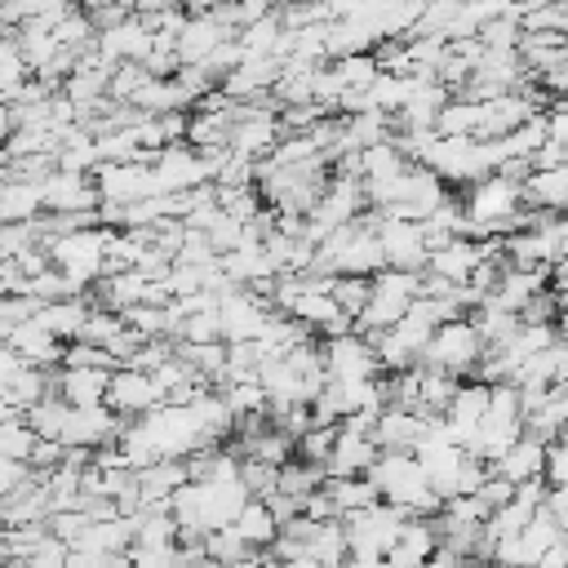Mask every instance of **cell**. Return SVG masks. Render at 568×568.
Masks as SVG:
<instances>
[{
	"mask_svg": "<svg viewBox=\"0 0 568 568\" xmlns=\"http://www.w3.org/2000/svg\"><path fill=\"white\" fill-rule=\"evenodd\" d=\"M368 479H373V488H377L382 501L399 506V510L413 515V519H430V515H439V506H444L439 493L430 488L422 462H417L413 453H382V457L373 462Z\"/></svg>",
	"mask_w": 568,
	"mask_h": 568,
	"instance_id": "6da1fadb",
	"label": "cell"
},
{
	"mask_svg": "<svg viewBox=\"0 0 568 568\" xmlns=\"http://www.w3.org/2000/svg\"><path fill=\"white\" fill-rule=\"evenodd\" d=\"M377 271H386V253H382V240H377L368 217H359L351 226H337L315 248V275H364V280H373Z\"/></svg>",
	"mask_w": 568,
	"mask_h": 568,
	"instance_id": "7a4b0ae2",
	"label": "cell"
},
{
	"mask_svg": "<svg viewBox=\"0 0 568 568\" xmlns=\"http://www.w3.org/2000/svg\"><path fill=\"white\" fill-rule=\"evenodd\" d=\"M106 240L111 231L102 226H80V231H67V235H53L44 244L49 262L71 280L75 293H84L89 284H98L106 275Z\"/></svg>",
	"mask_w": 568,
	"mask_h": 568,
	"instance_id": "3957f363",
	"label": "cell"
},
{
	"mask_svg": "<svg viewBox=\"0 0 568 568\" xmlns=\"http://www.w3.org/2000/svg\"><path fill=\"white\" fill-rule=\"evenodd\" d=\"M422 297V275L417 271H377L373 275V293H368V306L359 311V320H355V333H364V337H377V333H386V328H395L404 315H408V306Z\"/></svg>",
	"mask_w": 568,
	"mask_h": 568,
	"instance_id": "277c9868",
	"label": "cell"
},
{
	"mask_svg": "<svg viewBox=\"0 0 568 568\" xmlns=\"http://www.w3.org/2000/svg\"><path fill=\"white\" fill-rule=\"evenodd\" d=\"M484 351H488V346H484L475 320H470V315H457V320H444V324L435 328V337H430L422 364H426V368H439V373H448V377H466V373H475V364L484 359Z\"/></svg>",
	"mask_w": 568,
	"mask_h": 568,
	"instance_id": "5b68a950",
	"label": "cell"
},
{
	"mask_svg": "<svg viewBox=\"0 0 568 568\" xmlns=\"http://www.w3.org/2000/svg\"><path fill=\"white\" fill-rule=\"evenodd\" d=\"M408 519H413V515H404V510L390 506V501H373V506L346 515L342 528H346V546H351V555L386 559V555L395 550V541H399V532H404Z\"/></svg>",
	"mask_w": 568,
	"mask_h": 568,
	"instance_id": "8992f818",
	"label": "cell"
},
{
	"mask_svg": "<svg viewBox=\"0 0 568 568\" xmlns=\"http://www.w3.org/2000/svg\"><path fill=\"white\" fill-rule=\"evenodd\" d=\"M271 315H275V302L266 293H257V288H226V293H217L222 342H257Z\"/></svg>",
	"mask_w": 568,
	"mask_h": 568,
	"instance_id": "52a82bcc",
	"label": "cell"
},
{
	"mask_svg": "<svg viewBox=\"0 0 568 568\" xmlns=\"http://www.w3.org/2000/svg\"><path fill=\"white\" fill-rule=\"evenodd\" d=\"M368 222L382 240V253H386V266L390 271H426V240H422V222H408V217H395V213H377L368 209Z\"/></svg>",
	"mask_w": 568,
	"mask_h": 568,
	"instance_id": "ba28073f",
	"label": "cell"
},
{
	"mask_svg": "<svg viewBox=\"0 0 568 568\" xmlns=\"http://www.w3.org/2000/svg\"><path fill=\"white\" fill-rule=\"evenodd\" d=\"M497 244H501V240H497ZM497 244H493V240L457 235L453 244H444V248H435V253L426 257V271H422V275H430V280H439V284H448V288H462V284H470V275L484 266V257L497 253Z\"/></svg>",
	"mask_w": 568,
	"mask_h": 568,
	"instance_id": "9c48e42d",
	"label": "cell"
},
{
	"mask_svg": "<svg viewBox=\"0 0 568 568\" xmlns=\"http://www.w3.org/2000/svg\"><path fill=\"white\" fill-rule=\"evenodd\" d=\"M377 373H382V364L364 333L351 328V333L324 342V377L328 382H377Z\"/></svg>",
	"mask_w": 568,
	"mask_h": 568,
	"instance_id": "30bf717a",
	"label": "cell"
},
{
	"mask_svg": "<svg viewBox=\"0 0 568 568\" xmlns=\"http://www.w3.org/2000/svg\"><path fill=\"white\" fill-rule=\"evenodd\" d=\"M102 204H138L146 195H155V178H151V160H124V164H98L93 173Z\"/></svg>",
	"mask_w": 568,
	"mask_h": 568,
	"instance_id": "8fae6325",
	"label": "cell"
},
{
	"mask_svg": "<svg viewBox=\"0 0 568 568\" xmlns=\"http://www.w3.org/2000/svg\"><path fill=\"white\" fill-rule=\"evenodd\" d=\"M160 404H164V395H160V386H155L151 373H142V368H115V373H111L106 408L120 413L124 422H138V417H146V413L160 408Z\"/></svg>",
	"mask_w": 568,
	"mask_h": 568,
	"instance_id": "7c38bea8",
	"label": "cell"
},
{
	"mask_svg": "<svg viewBox=\"0 0 568 568\" xmlns=\"http://www.w3.org/2000/svg\"><path fill=\"white\" fill-rule=\"evenodd\" d=\"M240 31L213 9V13H186V22H182V31H178V62L182 67H200L217 44H226V40H235Z\"/></svg>",
	"mask_w": 568,
	"mask_h": 568,
	"instance_id": "4fadbf2b",
	"label": "cell"
},
{
	"mask_svg": "<svg viewBox=\"0 0 568 568\" xmlns=\"http://www.w3.org/2000/svg\"><path fill=\"white\" fill-rule=\"evenodd\" d=\"M40 200L49 213H98L102 209L93 173H67V169H58L40 182Z\"/></svg>",
	"mask_w": 568,
	"mask_h": 568,
	"instance_id": "5bb4252c",
	"label": "cell"
},
{
	"mask_svg": "<svg viewBox=\"0 0 568 568\" xmlns=\"http://www.w3.org/2000/svg\"><path fill=\"white\" fill-rule=\"evenodd\" d=\"M124 430V417L111 413L106 404H93V408H71L67 417V430H62V444L67 448H89V453H102L120 439Z\"/></svg>",
	"mask_w": 568,
	"mask_h": 568,
	"instance_id": "9a60e30c",
	"label": "cell"
},
{
	"mask_svg": "<svg viewBox=\"0 0 568 568\" xmlns=\"http://www.w3.org/2000/svg\"><path fill=\"white\" fill-rule=\"evenodd\" d=\"M488 399H493V386L488 382H462L457 390H453V399H448V408H444V426H448V435L466 448L470 444V435L479 430V422H484V413H488Z\"/></svg>",
	"mask_w": 568,
	"mask_h": 568,
	"instance_id": "2e32d148",
	"label": "cell"
},
{
	"mask_svg": "<svg viewBox=\"0 0 568 568\" xmlns=\"http://www.w3.org/2000/svg\"><path fill=\"white\" fill-rule=\"evenodd\" d=\"M377 457H382V448H377L373 435L351 430V426H337V444H333L324 470H328L333 479H342V475H368Z\"/></svg>",
	"mask_w": 568,
	"mask_h": 568,
	"instance_id": "e0dca14e",
	"label": "cell"
},
{
	"mask_svg": "<svg viewBox=\"0 0 568 568\" xmlns=\"http://www.w3.org/2000/svg\"><path fill=\"white\" fill-rule=\"evenodd\" d=\"M546 439L541 435H532V430H524L506 453H501V462H493V475H501V479H510V484H528V479H546Z\"/></svg>",
	"mask_w": 568,
	"mask_h": 568,
	"instance_id": "ac0fdd59",
	"label": "cell"
},
{
	"mask_svg": "<svg viewBox=\"0 0 568 568\" xmlns=\"http://www.w3.org/2000/svg\"><path fill=\"white\" fill-rule=\"evenodd\" d=\"M426 426H430V417H422L413 408H386L373 426V439H377L382 453H413L422 444Z\"/></svg>",
	"mask_w": 568,
	"mask_h": 568,
	"instance_id": "d6986e66",
	"label": "cell"
},
{
	"mask_svg": "<svg viewBox=\"0 0 568 568\" xmlns=\"http://www.w3.org/2000/svg\"><path fill=\"white\" fill-rule=\"evenodd\" d=\"M9 351H18L27 364H36V368H49V364H62V342L40 324V320H22V324H13L4 337H0Z\"/></svg>",
	"mask_w": 568,
	"mask_h": 568,
	"instance_id": "ffe728a7",
	"label": "cell"
},
{
	"mask_svg": "<svg viewBox=\"0 0 568 568\" xmlns=\"http://www.w3.org/2000/svg\"><path fill=\"white\" fill-rule=\"evenodd\" d=\"M89 315H93V302L84 297V293H75V297H62V302H44L40 311H36V320L67 346V342H80V333H84V324H89Z\"/></svg>",
	"mask_w": 568,
	"mask_h": 568,
	"instance_id": "44dd1931",
	"label": "cell"
},
{
	"mask_svg": "<svg viewBox=\"0 0 568 568\" xmlns=\"http://www.w3.org/2000/svg\"><path fill=\"white\" fill-rule=\"evenodd\" d=\"M111 373H115V368H62V373H58V395H62L71 408L106 404Z\"/></svg>",
	"mask_w": 568,
	"mask_h": 568,
	"instance_id": "7402d4cb",
	"label": "cell"
},
{
	"mask_svg": "<svg viewBox=\"0 0 568 568\" xmlns=\"http://www.w3.org/2000/svg\"><path fill=\"white\" fill-rule=\"evenodd\" d=\"M182 484H191L186 462H151L138 470V506H169V497Z\"/></svg>",
	"mask_w": 568,
	"mask_h": 568,
	"instance_id": "603a6c76",
	"label": "cell"
},
{
	"mask_svg": "<svg viewBox=\"0 0 568 568\" xmlns=\"http://www.w3.org/2000/svg\"><path fill=\"white\" fill-rule=\"evenodd\" d=\"M524 204L537 213H564L568 209V169H532L524 178Z\"/></svg>",
	"mask_w": 568,
	"mask_h": 568,
	"instance_id": "cb8c5ba5",
	"label": "cell"
},
{
	"mask_svg": "<svg viewBox=\"0 0 568 568\" xmlns=\"http://www.w3.org/2000/svg\"><path fill=\"white\" fill-rule=\"evenodd\" d=\"M253 550H271L275 546V537H280V519H275V510L262 501V497H248V506L235 515V524H231Z\"/></svg>",
	"mask_w": 568,
	"mask_h": 568,
	"instance_id": "d4e9b609",
	"label": "cell"
},
{
	"mask_svg": "<svg viewBox=\"0 0 568 568\" xmlns=\"http://www.w3.org/2000/svg\"><path fill=\"white\" fill-rule=\"evenodd\" d=\"M324 493L333 497L337 519H346V515H355V510H364V506L382 501L368 475H342V479H333V475H328V479H324Z\"/></svg>",
	"mask_w": 568,
	"mask_h": 568,
	"instance_id": "484cf974",
	"label": "cell"
},
{
	"mask_svg": "<svg viewBox=\"0 0 568 568\" xmlns=\"http://www.w3.org/2000/svg\"><path fill=\"white\" fill-rule=\"evenodd\" d=\"M44 209L40 200V182H22V178H9L0 186V222H36Z\"/></svg>",
	"mask_w": 568,
	"mask_h": 568,
	"instance_id": "4316f807",
	"label": "cell"
},
{
	"mask_svg": "<svg viewBox=\"0 0 568 568\" xmlns=\"http://www.w3.org/2000/svg\"><path fill=\"white\" fill-rule=\"evenodd\" d=\"M18 53H22V62L40 75L58 53H62V44L53 40V27H40V22H27V27H18Z\"/></svg>",
	"mask_w": 568,
	"mask_h": 568,
	"instance_id": "83f0119b",
	"label": "cell"
},
{
	"mask_svg": "<svg viewBox=\"0 0 568 568\" xmlns=\"http://www.w3.org/2000/svg\"><path fill=\"white\" fill-rule=\"evenodd\" d=\"M435 550H439V532H435V519H408L404 524V532H399V541H395V555H404L408 564H426V559H435Z\"/></svg>",
	"mask_w": 568,
	"mask_h": 568,
	"instance_id": "f1b7e54d",
	"label": "cell"
},
{
	"mask_svg": "<svg viewBox=\"0 0 568 568\" xmlns=\"http://www.w3.org/2000/svg\"><path fill=\"white\" fill-rule=\"evenodd\" d=\"M324 479H328V470H324L320 462L297 457V462H284V466H280V488H275V493L302 501V497H311L315 488H324Z\"/></svg>",
	"mask_w": 568,
	"mask_h": 568,
	"instance_id": "f546056e",
	"label": "cell"
},
{
	"mask_svg": "<svg viewBox=\"0 0 568 568\" xmlns=\"http://www.w3.org/2000/svg\"><path fill=\"white\" fill-rule=\"evenodd\" d=\"M67 417H71V404L62 395H44L31 413H27V426L40 435V439H58L62 444V430H67Z\"/></svg>",
	"mask_w": 568,
	"mask_h": 568,
	"instance_id": "4dcf8cb0",
	"label": "cell"
},
{
	"mask_svg": "<svg viewBox=\"0 0 568 568\" xmlns=\"http://www.w3.org/2000/svg\"><path fill=\"white\" fill-rule=\"evenodd\" d=\"M204 555H209L217 568H231V564H240V559H253L257 550H253L235 528H217V532L204 537Z\"/></svg>",
	"mask_w": 568,
	"mask_h": 568,
	"instance_id": "1f68e13d",
	"label": "cell"
},
{
	"mask_svg": "<svg viewBox=\"0 0 568 568\" xmlns=\"http://www.w3.org/2000/svg\"><path fill=\"white\" fill-rule=\"evenodd\" d=\"M328 293H333V302H337L351 320H359V311L368 306L373 280H364V275H328Z\"/></svg>",
	"mask_w": 568,
	"mask_h": 568,
	"instance_id": "d6a6232c",
	"label": "cell"
},
{
	"mask_svg": "<svg viewBox=\"0 0 568 568\" xmlns=\"http://www.w3.org/2000/svg\"><path fill=\"white\" fill-rule=\"evenodd\" d=\"M36 430L27 426V417H9L0 422V462H27L36 453Z\"/></svg>",
	"mask_w": 568,
	"mask_h": 568,
	"instance_id": "836d02e7",
	"label": "cell"
},
{
	"mask_svg": "<svg viewBox=\"0 0 568 568\" xmlns=\"http://www.w3.org/2000/svg\"><path fill=\"white\" fill-rule=\"evenodd\" d=\"M67 550H71V546H67L62 537L44 532L36 550H27L22 559H13V564H4V568H67Z\"/></svg>",
	"mask_w": 568,
	"mask_h": 568,
	"instance_id": "e575fe53",
	"label": "cell"
},
{
	"mask_svg": "<svg viewBox=\"0 0 568 568\" xmlns=\"http://www.w3.org/2000/svg\"><path fill=\"white\" fill-rule=\"evenodd\" d=\"M333 444H337V426H311L306 435H297V453L306 457V462H328V453H333Z\"/></svg>",
	"mask_w": 568,
	"mask_h": 568,
	"instance_id": "d590c367",
	"label": "cell"
},
{
	"mask_svg": "<svg viewBox=\"0 0 568 568\" xmlns=\"http://www.w3.org/2000/svg\"><path fill=\"white\" fill-rule=\"evenodd\" d=\"M546 484L568 488V435L550 439V448H546Z\"/></svg>",
	"mask_w": 568,
	"mask_h": 568,
	"instance_id": "8d00e7d4",
	"label": "cell"
},
{
	"mask_svg": "<svg viewBox=\"0 0 568 568\" xmlns=\"http://www.w3.org/2000/svg\"><path fill=\"white\" fill-rule=\"evenodd\" d=\"M475 497H479V506L493 515V510H501V506L515 497V484H510V479H501V475H488V479L479 484V493H475Z\"/></svg>",
	"mask_w": 568,
	"mask_h": 568,
	"instance_id": "74e56055",
	"label": "cell"
},
{
	"mask_svg": "<svg viewBox=\"0 0 568 568\" xmlns=\"http://www.w3.org/2000/svg\"><path fill=\"white\" fill-rule=\"evenodd\" d=\"M541 506H546V510H550V515H555V519H559V528H564V524H568V488H550V493H546V501H541Z\"/></svg>",
	"mask_w": 568,
	"mask_h": 568,
	"instance_id": "f35d334b",
	"label": "cell"
},
{
	"mask_svg": "<svg viewBox=\"0 0 568 568\" xmlns=\"http://www.w3.org/2000/svg\"><path fill=\"white\" fill-rule=\"evenodd\" d=\"M537 568H568V546L564 541H555L546 555H541V564Z\"/></svg>",
	"mask_w": 568,
	"mask_h": 568,
	"instance_id": "ab89813d",
	"label": "cell"
},
{
	"mask_svg": "<svg viewBox=\"0 0 568 568\" xmlns=\"http://www.w3.org/2000/svg\"><path fill=\"white\" fill-rule=\"evenodd\" d=\"M422 568H466V559L453 555V550H435V559H426Z\"/></svg>",
	"mask_w": 568,
	"mask_h": 568,
	"instance_id": "60d3db41",
	"label": "cell"
},
{
	"mask_svg": "<svg viewBox=\"0 0 568 568\" xmlns=\"http://www.w3.org/2000/svg\"><path fill=\"white\" fill-rule=\"evenodd\" d=\"M550 284H555V293H568V253L550 266Z\"/></svg>",
	"mask_w": 568,
	"mask_h": 568,
	"instance_id": "b9f144b4",
	"label": "cell"
},
{
	"mask_svg": "<svg viewBox=\"0 0 568 568\" xmlns=\"http://www.w3.org/2000/svg\"><path fill=\"white\" fill-rule=\"evenodd\" d=\"M93 568H133V559H129V550H120V555H98Z\"/></svg>",
	"mask_w": 568,
	"mask_h": 568,
	"instance_id": "7bdbcfd3",
	"label": "cell"
},
{
	"mask_svg": "<svg viewBox=\"0 0 568 568\" xmlns=\"http://www.w3.org/2000/svg\"><path fill=\"white\" fill-rule=\"evenodd\" d=\"M9 138H13V111H9V106H0V151L9 146Z\"/></svg>",
	"mask_w": 568,
	"mask_h": 568,
	"instance_id": "ee69618b",
	"label": "cell"
},
{
	"mask_svg": "<svg viewBox=\"0 0 568 568\" xmlns=\"http://www.w3.org/2000/svg\"><path fill=\"white\" fill-rule=\"evenodd\" d=\"M382 568H417V564H408V559H404V555H395V550H390V555H386V559H382Z\"/></svg>",
	"mask_w": 568,
	"mask_h": 568,
	"instance_id": "f6af8a7d",
	"label": "cell"
},
{
	"mask_svg": "<svg viewBox=\"0 0 568 568\" xmlns=\"http://www.w3.org/2000/svg\"><path fill=\"white\" fill-rule=\"evenodd\" d=\"M182 568H217L209 555H195V559H182Z\"/></svg>",
	"mask_w": 568,
	"mask_h": 568,
	"instance_id": "bcb514c9",
	"label": "cell"
},
{
	"mask_svg": "<svg viewBox=\"0 0 568 568\" xmlns=\"http://www.w3.org/2000/svg\"><path fill=\"white\" fill-rule=\"evenodd\" d=\"M4 532H9V515L0 510V537H4Z\"/></svg>",
	"mask_w": 568,
	"mask_h": 568,
	"instance_id": "7dc6e473",
	"label": "cell"
}]
</instances>
